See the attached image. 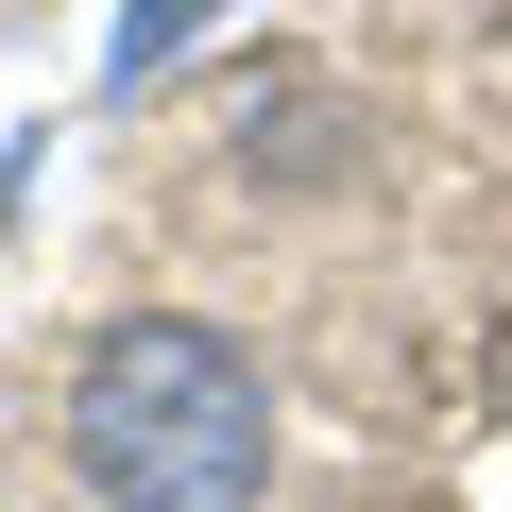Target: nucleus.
Instances as JSON below:
<instances>
[{"label":"nucleus","instance_id":"f257e3e1","mask_svg":"<svg viewBox=\"0 0 512 512\" xmlns=\"http://www.w3.org/2000/svg\"><path fill=\"white\" fill-rule=\"evenodd\" d=\"M69 461H86L103 512H256V478H274V393H256V359L222 325L137 308L69 376Z\"/></svg>","mask_w":512,"mask_h":512},{"label":"nucleus","instance_id":"f03ea898","mask_svg":"<svg viewBox=\"0 0 512 512\" xmlns=\"http://www.w3.org/2000/svg\"><path fill=\"white\" fill-rule=\"evenodd\" d=\"M205 18H222V0H120V52H103V69H120V86H154V69H171Z\"/></svg>","mask_w":512,"mask_h":512}]
</instances>
